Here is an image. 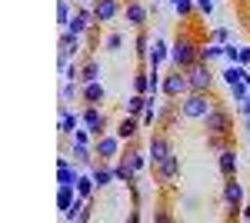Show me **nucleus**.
Instances as JSON below:
<instances>
[{"label":"nucleus","mask_w":250,"mask_h":223,"mask_svg":"<svg viewBox=\"0 0 250 223\" xmlns=\"http://www.w3.org/2000/svg\"><path fill=\"white\" fill-rule=\"evenodd\" d=\"M213 107H217V100L210 97V90H190L180 97V113L187 120H204Z\"/></svg>","instance_id":"obj_1"},{"label":"nucleus","mask_w":250,"mask_h":223,"mask_svg":"<svg viewBox=\"0 0 250 223\" xmlns=\"http://www.w3.org/2000/svg\"><path fill=\"white\" fill-rule=\"evenodd\" d=\"M197 54H200V47L193 37H177L170 43V63L177 70H187L190 63H197Z\"/></svg>","instance_id":"obj_2"},{"label":"nucleus","mask_w":250,"mask_h":223,"mask_svg":"<svg viewBox=\"0 0 250 223\" xmlns=\"http://www.w3.org/2000/svg\"><path fill=\"white\" fill-rule=\"evenodd\" d=\"M204 127H207V133L230 137V133H233V120H230V113L224 110V107H213V110L204 117Z\"/></svg>","instance_id":"obj_3"},{"label":"nucleus","mask_w":250,"mask_h":223,"mask_svg":"<svg viewBox=\"0 0 250 223\" xmlns=\"http://www.w3.org/2000/svg\"><path fill=\"white\" fill-rule=\"evenodd\" d=\"M160 90L167 93L170 100H180L184 93H190V80H187V70H177V67H173V74H170V77H164Z\"/></svg>","instance_id":"obj_4"},{"label":"nucleus","mask_w":250,"mask_h":223,"mask_svg":"<svg viewBox=\"0 0 250 223\" xmlns=\"http://www.w3.org/2000/svg\"><path fill=\"white\" fill-rule=\"evenodd\" d=\"M77 50H80V34H74V30H60V57H57L60 74L70 67V57H77Z\"/></svg>","instance_id":"obj_5"},{"label":"nucleus","mask_w":250,"mask_h":223,"mask_svg":"<svg viewBox=\"0 0 250 223\" xmlns=\"http://www.w3.org/2000/svg\"><path fill=\"white\" fill-rule=\"evenodd\" d=\"M80 123H83L87 130L94 133V140H97V137H104V133H107V117H104V110H100L97 103H87V110L80 113Z\"/></svg>","instance_id":"obj_6"},{"label":"nucleus","mask_w":250,"mask_h":223,"mask_svg":"<svg viewBox=\"0 0 250 223\" xmlns=\"http://www.w3.org/2000/svg\"><path fill=\"white\" fill-rule=\"evenodd\" d=\"M94 153L104 160V163H114L117 157H120V137H114V133L97 137V140H94Z\"/></svg>","instance_id":"obj_7"},{"label":"nucleus","mask_w":250,"mask_h":223,"mask_svg":"<svg viewBox=\"0 0 250 223\" xmlns=\"http://www.w3.org/2000/svg\"><path fill=\"white\" fill-rule=\"evenodd\" d=\"M187 80H190V90H210L213 87V74H210V63H190L187 67Z\"/></svg>","instance_id":"obj_8"},{"label":"nucleus","mask_w":250,"mask_h":223,"mask_svg":"<svg viewBox=\"0 0 250 223\" xmlns=\"http://www.w3.org/2000/svg\"><path fill=\"white\" fill-rule=\"evenodd\" d=\"M90 7H94V17L100 20V23H110L114 17L124 14V0H94Z\"/></svg>","instance_id":"obj_9"},{"label":"nucleus","mask_w":250,"mask_h":223,"mask_svg":"<svg viewBox=\"0 0 250 223\" xmlns=\"http://www.w3.org/2000/svg\"><path fill=\"white\" fill-rule=\"evenodd\" d=\"M154 173H157V180H160V183H170V180H177V173H180V157L170 150V153H167V157H164V160L154 167Z\"/></svg>","instance_id":"obj_10"},{"label":"nucleus","mask_w":250,"mask_h":223,"mask_svg":"<svg viewBox=\"0 0 250 223\" xmlns=\"http://www.w3.org/2000/svg\"><path fill=\"white\" fill-rule=\"evenodd\" d=\"M77 123H80V113L70 110V103H60V110H57V130H60V137H74Z\"/></svg>","instance_id":"obj_11"},{"label":"nucleus","mask_w":250,"mask_h":223,"mask_svg":"<svg viewBox=\"0 0 250 223\" xmlns=\"http://www.w3.org/2000/svg\"><path fill=\"white\" fill-rule=\"evenodd\" d=\"M124 20H127L134 30H144V23H147V7H144L140 0H127V3H124Z\"/></svg>","instance_id":"obj_12"},{"label":"nucleus","mask_w":250,"mask_h":223,"mask_svg":"<svg viewBox=\"0 0 250 223\" xmlns=\"http://www.w3.org/2000/svg\"><path fill=\"white\" fill-rule=\"evenodd\" d=\"M224 203L230 206V213L244 206V186L237 183V177H227V183H224Z\"/></svg>","instance_id":"obj_13"},{"label":"nucleus","mask_w":250,"mask_h":223,"mask_svg":"<svg viewBox=\"0 0 250 223\" xmlns=\"http://www.w3.org/2000/svg\"><path fill=\"white\" fill-rule=\"evenodd\" d=\"M94 7H80V10H74V17H70V23H67V30H74V34H87L90 30V23H94Z\"/></svg>","instance_id":"obj_14"},{"label":"nucleus","mask_w":250,"mask_h":223,"mask_svg":"<svg viewBox=\"0 0 250 223\" xmlns=\"http://www.w3.org/2000/svg\"><path fill=\"white\" fill-rule=\"evenodd\" d=\"M164 60H170V43L164 37H154V43H150V54H147V67H160Z\"/></svg>","instance_id":"obj_15"},{"label":"nucleus","mask_w":250,"mask_h":223,"mask_svg":"<svg viewBox=\"0 0 250 223\" xmlns=\"http://www.w3.org/2000/svg\"><path fill=\"white\" fill-rule=\"evenodd\" d=\"M147 153H150V163L157 167V163H160V160L170 153V140H167L164 133H154V137H150V147H147Z\"/></svg>","instance_id":"obj_16"},{"label":"nucleus","mask_w":250,"mask_h":223,"mask_svg":"<svg viewBox=\"0 0 250 223\" xmlns=\"http://www.w3.org/2000/svg\"><path fill=\"white\" fill-rule=\"evenodd\" d=\"M104 83L100 80H90V83H80V100L83 103H104Z\"/></svg>","instance_id":"obj_17"},{"label":"nucleus","mask_w":250,"mask_h":223,"mask_svg":"<svg viewBox=\"0 0 250 223\" xmlns=\"http://www.w3.org/2000/svg\"><path fill=\"white\" fill-rule=\"evenodd\" d=\"M217 167H220V173H224V180H227V177H237V153H233V147L217 153Z\"/></svg>","instance_id":"obj_18"},{"label":"nucleus","mask_w":250,"mask_h":223,"mask_svg":"<svg viewBox=\"0 0 250 223\" xmlns=\"http://www.w3.org/2000/svg\"><path fill=\"white\" fill-rule=\"evenodd\" d=\"M114 177L120 180V183H127V186L137 183V170L130 167V160H127V157H120V160L114 163Z\"/></svg>","instance_id":"obj_19"},{"label":"nucleus","mask_w":250,"mask_h":223,"mask_svg":"<svg viewBox=\"0 0 250 223\" xmlns=\"http://www.w3.org/2000/svg\"><path fill=\"white\" fill-rule=\"evenodd\" d=\"M154 97H157V93H134V97L127 100V113H130V117L144 113L147 107H154Z\"/></svg>","instance_id":"obj_20"},{"label":"nucleus","mask_w":250,"mask_h":223,"mask_svg":"<svg viewBox=\"0 0 250 223\" xmlns=\"http://www.w3.org/2000/svg\"><path fill=\"white\" fill-rule=\"evenodd\" d=\"M77 170H74V163H70V160H67V157H60L57 160V183H74L77 186Z\"/></svg>","instance_id":"obj_21"},{"label":"nucleus","mask_w":250,"mask_h":223,"mask_svg":"<svg viewBox=\"0 0 250 223\" xmlns=\"http://www.w3.org/2000/svg\"><path fill=\"white\" fill-rule=\"evenodd\" d=\"M114 180H117V177H114V167L100 160V163L94 167V183H97V190H104V186H110Z\"/></svg>","instance_id":"obj_22"},{"label":"nucleus","mask_w":250,"mask_h":223,"mask_svg":"<svg viewBox=\"0 0 250 223\" xmlns=\"http://www.w3.org/2000/svg\"><path fill=\"white\" fill-rule=\"evenodd\" d=\"M224 80H227V87H237V83H250V74H247L244 63H230L227 74H224Z\"/></svg>","instance_id":"obj_23"},{"label":"nucleus","mask_w":250,"mask_h":223,"mask_svg":"<svg viewBox=\"0 0 250 223\" xmlns=\"http://www.w3.org/2000/svg\"><path fill=\"white\" fill-rule=\"evenodd\" d=\"M137 130H140V123H137V117H124L120 123H117V137L120 140H134Z\"/></svg>","instance_id":"obj_24"},{"label":"nucleus","mask_w":250,"mask_h":223,"mask_svg":"<svg viewBox=\"0 0 250 223\" xmlns=\"http://www.w3.org/2000/svg\"><path fill=\"white\" fill-rule=\"evenodd\" d=\"M70 157H74V163H83V167H87V163L94 160L97 153L87 147V143H70Z\"/></svg>","instance_id":"obj_25"},{"label":"nucleus","mask_w":250,"mask_h":223,"mask_svg":"<svg viewBox=\"0 0 250 223\" xmlns=\"http://www.w3.org/2000/svg\"><path fill=\"white\" fill-rule=\"evenodd\" d=\"M217 57H224V43H217V40H210L207 47H200V54H197V60H200V63H210V60H217Z\"/></svg>","instance_id":"obj_26"},{"label":"nucleus","mask_w":250,"mask_h":223,"mask_svg":"<svg viewBox=\"0 0 250 223\" xmlns=\"http://www.w3.org/2000/svg\"><path fill=\"white\" fill-rule=\"evenodd\" d=\"M74 97H80V80H63L60 83V103H70Z\"/></svg>","instance_id":"obj_27"},{"label":"nucleus","mask_w":250,"mask_h":223,"mask_svg":"<svg viewBox=\"0 0 250 223\" xmlns=\"http://www.w3.org/2000/svg\"><path fill=\"white\" fill-rule=\"evenodd\" d=\"M120 157H127V160H130V167H134L137 173H140V170L147 167V157H150V153H144V150L130 147V150H127V153H120Z\"/></svg>","instance_id":"obj_28"},{"label":"nucleus","mask_w":250,"mask_h":223,"mask_svg":"<svg viewBox=\"0 0 250 223\" xmlns=\"http://www.w3.org/2000/svg\"><path fill=\"white\" fill-rule=\"evenodd\" d=\"M90 80H100V63H97V60H83V67H80V83H90Z\"/></svg>","instance_id":"obj_29"},{"label":"nucleus","mask_w":250,"mask_h":223,"mask_svg":"<svg viewBox=\"0 0 250 223\" xmlns=\"http://www.w3.org/2000/svg\"><path fill=\"white\" fill-rule=\"evenodd\" d=\"M134 93H150V70H137V77H134Z\"/></svg>","instance_id":"obj_30"},{"label":"nucleus","mask_w":250,"mask_h":223,"mask_svg":"<svg viewBox=\"0 0 250 223\" xmlns=\"http://www.w3.org/2000/svg\"><path fill=\"white\" fill-rule=\"evenodd\" d=\"M134 47H137V57L147 63V54H150V37H147L144 30H137V43H134Z\"/></svg>","instance_id":"obj_31"},{"label":"nucleus","mask_w":250,"mask_h":223,"mask_svg":"<svg viewBox=\"0 0 250 223\" xmlns=\"http://www.w3.org/2000/svg\"><path fill=\"white\" fill-rule=\"evenodd\" d=\"M70 3L67 0H57V23H60V30H67V23H70Z\"/></svg>","instance_id":"obj_32"},{"label":"nucleus","mask_w":250,"mask_h":223,"mask_svg":"<svg viewBox=\"0 0 250 223\" xmlns=\"http://www.w3.org/2000/svg\"><path fill=\"white\" fill-rule=\"evenodd\" d=\"M94 190H97L94 173H90V177H77V193H80V197H87V200H90V193H94Z\"/></svg>","instance_id":"obj_33"},{"label":"nucleus","mask_w":250,"mask_h":223,"mask_svg":"<svg viewBox=\"0 0 250 223\" xmlns=\"http://www.w3.org/2000/svg\"><path fill=\"white\" fill-rule=\"evenodd\" d=\"M170 3H173V10H177L180 17H190V14H193V7H197L193 0H170Z\"/></svg>","instance_id":"obj_34"},{"label":"nucleus","mask_w":250,"mask_h":223,"mask_svg":"<svg viewBox=\"0 0 250 223\" xmlns=\"http://www.w3.org/2000/svg\"><path fill=\"white\" fill-rule=\"evenodd\" d=\"M207 147H210V150H217V153H220V150H227V147H230V143H227V137H217V133H210V137H207Z\"/></svg>","instance_id":"obj_35"},{"label":"nucleus","mask_w":250,"mask_h":223,"mask_svg":"<svg viewBox=\"0 0 250 223\" xmlns=\"http://www.w3.org/2000/svg\"><path fill=\"white\" fill-rule=\"evenodd\" d=\"M224 57H227L230 63H237V60H240V47H233L230 40H227V43H224Z\"/></svg>","instance_id":"obj_36"},{"label":"nucleus","mask_w":250,"mask_h":223,"mask_svg":"<svg viewBox=\"0 0 250 223\" xmlns=\"http://www.w3.org/2000/svg\"><path fill=\"white\" fill-rule=\"evenodd\" d=\"M120 43H124V37H120V34H110V37L104 40V47H107V50H120Z\"/></svg>","instance_id":"obj_37"},{"label":"nucleus","mask_w":250,"mask_h":223,"mask_svg":"<svg viewBox=\"0 0 250 223\" xmlns=\"http://www.w3.org/2000/svg\"><path fill=\"white\" fill-rule=\"evenodd\" d=\"M90 137H94V133L87 130V127H83V130H74V143H90Z\"/></svg>","instance_id":"obj_38"},{"label":"nucleus","mask_w":250,"mask_h":223,"mask_svg":"<svg viewBox=\"0 0 250 223\" xmlns=\"http://www.w3.org/2000/svg\"><path fill=\"white\" fill-rule=\"evenodd\" d=\"M213 40H217V43H227V40H230V30H227V27H217V30H213Z\"/></svg>","instance_id":"obj_39"},{"label":"nucleus","mask_w":250,"mask_h":223,"mask_svg":"<svg viewBox=\"0 0 250 223\" xmlns=\"http://www.w3.org/2000/svg\"><path fill=\"white\" fill-rule=\"evenodd\" d=\"M154 120H157V110H154V107H147V110L140 113V123H144V127H147V123H154Z\"/></svg>","instance_id":"obj_40"},{"label":"nucleus","mask_w":250,"mask_h":223,"mask_svg":"<svg viewBox=\"0 0 250 223\" xmlns=\"http://www.w3.org/2000/svg\"><path fill=\"white\" fill-rule=\"evenodd\" d=\"M63 80H80V67H77V63H74V67H67V70H63Z\"/></svg>","instance_id":"obj_41"},{"label":"nucleus","mask_w":250,"mask_h":223,"mask_svg":"<svg viewBox=\"0 0 250 223\" xmlns=\"http://www.w3.org/2000/svg\"><path fill=\"white\" fill-rule=\"evenodd\" d=\"M237 63H244V67L250 63V47H240V60H237Z\"/></svg>","instance_id":"obj_42"},{"label":"nucleus","mask_w":250,"mask_h":223,"mask_svg":"<svg viewBox=\"0 0 250 223\" xmlns=\"http://www.w3.org/2000/svg\"><path fill=\"white\" fill-rule=\"evenodd\" d=\"M240 110H244V113H247V117H250V97H247V100H244V103H240Z\"/></svg>","instance_id":"obj_43"},{"label":"nucleus","mask_w":250,"mask_h":223,"mask_svg":"<svg viewBox=\"0 0 250 223\" xmlns=\"http://www.w3.org/2000/svg\"><path fill=\"white\" fill-rule=\"evenodd\" d=\"M240 217H244V220H250V206H240Z\"/></svg>","instance_id":"obj_44"}]
</instances>
